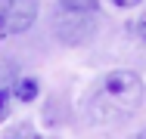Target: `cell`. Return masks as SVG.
I'll return each instance as SVG.
<instances>
[{
    "mask_svg": "<svg viewBox=\"0 0 146 139\" xmlns=\"http://www.w3.org/2000/svg\"><path fill=\"white\" fill-rule=\"evenodd\" d=\"M0 139H44L34 127H31L28 121H22V124H16V127H9V130H3Z\"/></svg>",
    "mask_w": 146,
    "mask_h": 139,
    "instance_id": "cell-6",
    "label": "cell"
},
{
    "mask_svg": "<svg viewBox=\"0 0 146 139\" xmlns=\"http://www.w3.org/2000/svg\"><path fill=\"white\" fill-rule=\"evenodd\" d=\"M115 6H137V3H143V0H112Z\"/></svg>",
    "mask_w": 146,
    "mask_h": 139,
    "instance_id": "cell-9",
    "label": "cell"
},
{
    "mask_svg": "<svg viewBox=\"0 0 146 139\" xmlns=\"http://www.w3.org/2000/svg\"><path fill=\"white\" fill-rule=\"evenodd\" d=\"M13 87H16V65L0 59V121H6V114H9Z\"/></svg>",
    "mask_w": 146,
    "mask_h": 139,
    "instance_id": "cell-4",
    "label": "cell"
},
{
    "mask_svg": "<svg viewBox=\"0 0 146 139\" xmlns=\"http://www.w3.org/2000/svg\"><path fill=\"white\" fill-rule=\"evenodd\" d=\"M134 25H137V34H140V40L146 43V12L140 16V19H137V22H134Z\"/></svg>",
    "mask_w": 146,
    "mask_h": 139,
    "instance_id": "cell-8",
    "label": "cell"
},
{
    "mask_svg": "<svg viewBox=\"0 0 146 139\" xmlns=\"http://www.w3.org/2000/svg\"><path fill=\"white\" fill-rule=\"evenodd\" d=\"M134 139H146V130H140V133H137V136H134Z\"/></svg>",
    "mask_w": 146,
    "mask_h": 139,
    "instance_id": "cell-10",
    "label": "cell"
},
{
    "mask_svg": "<svg viewBox=\"0 0 146 139\" xmlns=\"http://www.w3.org/2000/svg\"><path fill=\"white\" fill-rule=\"evenodd\" d=\"M40 0H0V34L13 37L37 22Z\"/></svg>",
    "mask_w": 146,
    "mask_h": 139,
    "instance_id": "cell-2",
    "label": "cell"
},
{
    "mask_svg": "<svg viewBox=\"0 0 146 139\" xmlns=\"http://www.w3.org/2000/svg\"><path fill=\"white\" fill-rule=\"evenodd\" d=\"M96 3H100V0H59L62 12H84V16L96 9Z\"/></svg>",
    "mask_w": 146,
    "mask_h": 139,
    "instance_id": "cell-7",
    "label": "cell"
},
{
    "mask_svg": "<svg viewBox=\"0 0 146 139\" xmlns=\"http://www.w3.org/2000/svg\"><path fill=\"white\" fill-rule=\"evenodd\" d=\"M37 96V77H16V87H13V99H19V102H31Z\"/></svg>",
    "mask_w": 146,
    "mask_h": 139,
    "instance_id": "cell-5",
    "label": "cell"
},
{
    "mask_svg": "<svg viewBox=\"0 0 146 139\" xmlns=\"http://www.w3.org/2000/svg\"><path fill=\"white\" fill-rule=\"evenodd\" d=\"M146 99V83L131 68H112L100 74L84 96V114L96 127H112L134 117Z\"/></svg>",
    "mask_w": 146,
    "mask_h": 139,
    "instance_id": "cell-1",
    "label": "cell"
},
{
    "mask_svg": "<svg viewBox=\"0 0 146 139\" xmlns=\"http://www.w3.org/2000/svg\"><path fill=\"white\" fill-rule=\"evenodd\" d=\"M56 34L65 40V43H84L93 34V22H90L84 12H65L56 22Z\"/></svg>",
    "mask_w": 146,
    "mask_h": 139,
    "instance_id": "cell-3",
    "label": "cell"
}]
</instances>
